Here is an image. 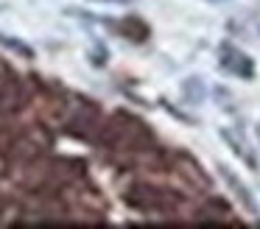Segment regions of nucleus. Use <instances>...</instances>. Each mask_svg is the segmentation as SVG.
<instances>
[{"mask_svg": "<svg viewBox=\"0 0 260 229\" xmlns=\"http://www.w3.org/2000/svg\"><path fill=\"white\" fill-rule=\"evenodd\" d=\"M218 173H221V179L226 182V187H230L232 193H235V199L241 201V204L246 207V210L252 212V215H257V201H254V195H252V193H249V187H246V184H243L241 179H238L235 173H232L230 168L224 165V162H218Z\"/></svg>", "mask_w": 260, "mask_h": 229, "instance_id": "1", "label": "nucleus"}, {"mask_svg": "<svg viewBox=\"0 0 260 229\" xmlns=\"http://www.w3.org/2000/svg\"><path fill=\"white\" fill-rule=\"evenodd\" d=\"M179 92L190 106H202L204 101H207V87H204L202 76H187L185 81L179 84Z\"/></svg>", "mask_w": 260, "mask_h": 229, "instance_id": "2", "label": "nucleus"}, {"mask_svg": "<svg viewBox=\"0 0 260 229\" xmlns=\"http://www.w3.org/2000/svg\"><path fill=\"white\" fill-rule=\"evenodd\" d=\"M0 48L12 50V53L23 56V59H37V50L31 48L28 42H23L20 37H12V34H6V31H0Z\"/></svg>", "mask_w": 260, "mask_h": 229, "instance_id": "3", "label": "nucleus"}, {"mask_svg": "<svg viewBox=\"0 0 260 229\" xmlns=\"http://www.w3.org/2000/svg\"><path fill=\"white\" fill-rule=\"evenodd\" d=\"M218 134H221V140H224V143H226V145H230V151H232V154H238V156H243V159H246V162H249V165H254V159H252V156H249V154H246V145H243V143H241V140H235V137H232V134H230V132H226V128H218Z\"/></svg>", "mask_w": 260, "mask_h": 229, "instance_id": "4", "label": "nucleus"}, {"mask_svg": "<svg viewBox=\"0 0 260 229\" xmlns=\"http://www.w3.org/2000/svg\"><path fill=\"white\" fill-rule=\"evenodd\" d=\"M213 98H215V104H218L221 109H230V104H232L230 87H224V84H215V87H213Z\"/></svg>", "mask_w": 260, "mask_h": 229, "instance_id": "5", "label": "nucleus"}, {"mask_svg": "<svg viewBox=\"0 0 260 229\" xmlns=\"http://www.w3.org/2000/svg\"><path fill=\"white\" fill-rule=\"evenodd\" d=\"M87 3H98V6H135V0H87Z\"/></svg>", "mask_w": 260, "mask_h": 229, "instance_id": "6", "label": "nucleus"}, {"mask_svg": "<svg viewBox=\"0 0 260 229\" xmlns=\"http://www.w3.org/2000/svg\"><path fill=\"white\" fill-rule=\"evenodd\" d=\"M204 3H230V0H204Z\"/></svg>", "mask_w": 260, "mask_h": 229, "instance_id": "7", "label": "nucleus"}, {"mask_svg": "<svg viewBox=\"0 0 260 229\" xmlns=\"http://www.w3.org/2000/svg\"><path fill=\"white\" fill-rule=\"evenodd\" d=\"M6 9H9V6H6V3H0V11H6Z\"/></svg>", "mask_w": 260, "mask_h": 229, "instance_id": "8", "label": "nucleus"}]
</instances>
